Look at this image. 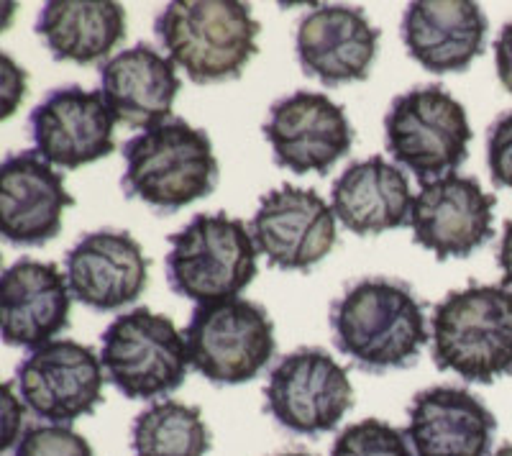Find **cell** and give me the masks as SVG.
Segmentation results:
<instances>
[{
	"label": "cell",
	"instance_id": "obj_1",
	"mask_svg": "<svg viewBox=\"0 0 512 456\" xmlns=\"http://www.w3.org/2000/svg\"><path fill=\"white\" fill-rule=\"evenodd\" d=\"M336 349L364 372H390L418 362L431 334L413 287L392 277H364L331 305Z\"/></svg>",
	"mask_w": 512,
	"mask_h": 456
},
{
	"label": "cell",
	"instance_id": "obj_16",
	"mask_svg": "<svg viewBox=\"0 0 512 456\" xmlns=\"http://www.w3.org/2000/svg\"><path fill=\"white\" fill-rule=\"evenodd\" d=\"M64 275L72 298L98 313H111L131 305L144 293L149 259L128 231L103 228L85 234L67 252Z\"/></svg>",
	"mask_w": 512,
	"mask_h": 456
},
{
	"label": "cell",
	"instance_id": "obj_33",
	"mask_svg": "<svg viewBox=\"0 0 512 456\" xmlns=\"http://www.w3.org/2000/svg\"><path fill=\"white\" fill-rule=\"evenodd\" d=\"M274 456H315V454H308V451H282V454H274Z\"/></svg>",
	"mask_w": 512,
	"mask_h": 456
},
{
	"label": "cell",
	"instance_id": "obj_3",
	"mask_svg": "<svg viewBox=\"0 0 512 456\" xmlns=\"http://www.w3.org/2000/svg\"><path fill=\"white\" fill-rule=\"evenodd\" d=\"M431 357L441 372L466 382L512 375V290L469 285L448 293L433 308Z\"/></svg>",
	"mask_w": 512,
	"mask_h": 456
},
{
	"label": "cell",
	"instance_id": "obj_9",
	"mask_svg": "<svg viewBox=\"0 0 512 456\" xmlns=\"http://www.w3.org/2000/svg\"><path fill=\"white\" fill-rule=\"evenodd\" d=\"M267 410L297 436H320L344 421L354 408V385L336 359L323 349H297L269 372Z\"/></svg>",
	"mask_w": 512,
	"mask_h": 456
},
{
	"label": "cell",
	"instance_id": "obj_18",
	"mask_svg": "<svg viewBox=\"0 0 512 456\" xmlns=\"http://www.w3.org/2000/svg\"><path fill=\"white\" fill-rule=\"evenodd\" d=\"M72 290L57 264L18 259L0 277V331L8 346L39 349L70 326Z\"/></svg>",
	"mask_w": 512,
	"mask_h": 456
},
{
	"label": "cell",
	"instance_id": "obj_11",
	"mask_svg": "<svg viewBox=\"0 0 512 456\" xmlns=\"http://www.w3.org/2000/svg\"><path fill=\"white\" fill-rule=\"evenodd\" d=\"M264 136L277 167L295 175H326L354 144V129L344 108L328 95L310 90H297L272 103Z\"/></svg>",
	"mask_w": 512,
	"mask_h": 456
},
{
	"label": "cell",
	"instance_id": "obj_29",
	"mask_svg": "<svg viewBox=\"0 0 512 456\" xmlns=\"http://www.w3.org/2000/svg\"><path fill=\"white\" fill-rule=\"evenodd\" d=\"M3 418H6V426H3V449H13L16 441L21 439V421H24V400L13 395V385L8 382L6 395H3Z\"/></svg>",
	"mask_w": 512,
	"mask_h": 456
},
{
	"label": "cell",
	"instance_id": "obj_19",
	"mask_svg": "<svg viewBox=\"0 0 512 456\" xmlns=\"http://www.w3.org/2000/svg\"><path fill=\"white\" fill-rule=\"evenodd\" d=\"M405 433L415 456H489L497 421L474 392L436 385L413 398Z\"/></svg>",
	"mask_w": 512,
	"mask_h": 456
},
{
	"label": "cell",
	"instance_id": "obj_21",
	"mask_svg": "<svg viewBox=\"0 0 512 456\" xmlns=\"http://www.w3.org/2000/svg\"><path fill=\"white\" fill-rule=\"evenodd\" d=\"M175 62L149 44L123 49L100 65V93L128 129H149L172 116L180 93Z\"/></svg>",
	"mask_w": 512,
	"mask_h": 456
},
{
	"label": "cell",
	"instance_id": "obj_28",
	"mask_svg": "<svg viewBox=\"0 0 512 456\" xmlns=\"http://www.w3.org/2000/svg\"><path fill=\"white\" fill-rule=\"evenodd\" d=\"M3 70H0V95H3V118L13 116L16 106L26 95V72L16 67L8 54H3Z\"/></svg>",
	"mask_w": 512,
	"mask_h": 456
},
{
	"label": "cell",
	"instance_id": "obj_6",
	"mask_svg": "<svg viewBox=\"0 0 512 456\" xmlns=\"http://www.w3.org/2000/svg\"><path fill=\"white\" fill-rule=\"evenodd\" d=\"M105 380L128 400H157L180 390L190 369L185 336L149 308L118 316L100 336Z\"/></svg>",
	"mask_w": 512,
	"mask_h": 456
},
{
	"label": "cell",
	"instance_id": "obj_14",
	"mask_svg": "<svg viewBox=\"0 0 512 456\" xmlns=\"http://www.w3.org/2000/svg\"><path fill=\"white\" fill-rule=\"evenodd\" d=\"M116 123L100 90L64 85L31 111L29 131L41 159L62 170H80L113 152Z\"/></svg>",
	"mask_w": 512,
	"mask_h": 456
},
{
	"label": "cell",
	"instance_id": "obj_26",
	"mask_svg": "<svg viewBox=\"0 0 512 456\" xmlns=\"http://www.w3.org/2000/svg\"><path fill=\"white\" fill-rule=\"evenodd\" d=\"M11 456H95V451L75 428L44 423V426L26 428L13 446Z\"/></svg>",
	"mask_w": 512,
	"mask_h": 456
},
{
	"label": "cell",
	"instance_id": "obj_8",
	"mask_svg": "<svg viewBox=\"0 0 512 456\" xmlns=\"http://www.w3.org/2000/svg\"><path fill=\"white\" fill-rule=\"evenodd\" d=\"M190 367L213 385H244L272 362L274 323L259 303L244 298L198 305L185 328Z\"/></svg>",
	"mask_w": 512,
	"mask_h": 456
},
{
	"label": "cell",
	"instance_id": "obj_17",
	"mask_svg": "<svg viewBox=\"0 0 512 456\" xmlns=\"http://www.w3.org/2000/svg\"><path fill=\"white\" fill-rule=\"evenodd\" d=\"M75 205L59 172L36 149L8 154L0 167V231L16 246L57 239L64 211Z\"/></svg>",
	"mask_w": 512,
	"mask_h": 456
},
{
	"label": "cell",
	"instance_id": "obj_31",
	"mask_svg": "<svg viewBox=\"0 0 512 456\" xmlns=\"http://www.w3.org/2000/svg\"><path fill=\"white\" fill-rule=\"evenodd\" d=\"M497 262H500V269H502V287L512 290V221H507L505 228H502Z\"/></svg>",
	"mask_w": 512,
	"mask_h": 456
},
{
	"label": "cell",
	"instance_id": "obj_27",
	"mask_svg": "<svg viewBox=\"0 0 512 456\" xmlns=\"http://www.w3.org/2000/svg\"><path fill=\"white\" fill-rule=\"evenodd\" d=\"M487 164L497 188H505L512 193V111L502 113L489 126Z\"/></svg>",
	"mask_w": 512,
	"mask_h": 456
},
{
	"label": "cell",
	"instance_id": "obj_13",
	"mask_svg": "<svg viewBox=\"0 0 512 456\" xmlns=\"http://www.w3.org/2000/svg\"><path fill=\"white\" fill-rule=\"evenodd\" d=\"M495 205V195L484 193L474 177L454 172L425 182L410 213L415 244L431 252L438 262L469 257L495 234Z\"/></svg>",
	"mask_w": 512,
	"mask_h": 456
},
{
	"label": "cell",
	"instance_id": "obj_32",
	"mask_svg": "<svg viewBox=\"0 0 512 456\" xmlns=\"http://www.w3.org/2000/svg\"><path fill=\"white\" fill-rule=\"evenodd\" d=\"M492 456H512V444H505V446H500V449L495 451V454Z\"/></svg>",
	"mask_w": 512,
	"mask_h": 456
},
{
	"label": "cell",
	"instance_id": "obj_4",
	"mask_svg": "<svg viewBox=\"0 0 512 456\" xmlns=\"http://www.w3.org/2000/svg\"><path fill=\"white\" fill-rule=\"evenodd\" d=\"M169 59L198 85L241 77L259 47V21L239 0H175L154 21Z\"/></svg>",
	"mask_w": 512,
	"mask_h": 456
},
{
	"label": "cell",
	"instance_id": "obj_24",
	"mask_svg": "<svg viewBox=\"0 0 512 456\" xmlns=\"http://www.w3.org/2000/svg\"><path fill=\"white\" fill-rule=\"evenodd\" d=\"M213 444L198 405L162 400L139 413L131 426L134 456H205Z\"/></svg>",
	"mask_w": 512,
	"mask_h": 456
},
{
	"label": "cell",
	"instance_id": "obj_2",
	"mask_svg": "<svg viewBox=\"0 0 512 456\" xmlns=\"http://www.w3.org/2000/svg\"><path fill=\"white\" fill-rule=\"evenodd\" d=\"M123 159L121 188L126 198L162 213H175L208 198L218 185L213 141L182 118H167L131 136L123 144Z\"/></svg>",
	"mask_w": 512,
	"mask_h": 456
},
{
	"label": "cell",
	"instance_id": "obj_5",
	"mask_svg": "<svg viewBox=\"0 0 512 456\" xmlns=\"http://www.w3.org/2000/svg\"><path fill=\"white\" fill-rule=\"evenodd\" d=\"M256 244L251 228L226 213H198L169 236L164 257L172 293L198 305L239 298L256 277Z\"/></svg>",
	"mask_w": 512,
	"mask_h": 456
},
{
	"label": "cell",
	"instance_id": "obj_22",
	"mask_svg": "<svg viewBox=\"0 0 512 456\" xmlns=\"http://www.w3.org/2000/svg\"><path fill=\"white\" fill-rule=\"evenodd\" d=\"M413 200L405 172L384 157L349 164L331 188L333 213L356 236L408 226Z\"/></svg>",
	"mask_w": 512,
	"mask_h": 456
},
{
	"label": "cell",
	"instance_id": "obj_10",
	"mask_svg": "<svg viewBox=\"0 0 512 456\" xmlns=\"http://www.w3.org/2000/svg\"><path fill=\"white\" fill-rule=\"evenodd\" d=\"M103 362L90 346L72 339L49 341L18 364V398L34 416L72 426L103 403Z\"/></svg>",
	"mask_w": 512,
	"mask_h": 456
},
{
	"label": "cell",
	"instance_id": "obj_23",
	"mask_svg": "<svg viewBox=\"0 0 512 456\" xmlns=\"http://www.w3.org/2000/svg\"><path fill=\"white\" fill-rule=\"evenodd\" d=\"M36 34L57 62L93 65L126 36V11L113 0H52L41 8Z\"/></svg>",
	"mask_w": 512,
	"mask_h": 456
},
{
	"label": "cell",
	"instance_id": "obj_20",
	"mask_svg": "<svg viewBox=\"0 0 512 456\" xmlns=\"http://www.w3.org/2000/svg\"><path fill=\"white\" fill-rule=\"evenodd\" d=\"M487 16L472 0H415L402 16L410 57L433 75L464 72L484 52Z\"/></svg>",
	"mask_w": 512,
	"mask_h": 456
},
{
	"label": "cell",
	"instance_id": "obj_12",
	"mask_svg": "<svg viewBox=\"0 0 512 456\" xmlns=\"http://www.w3.org/2000/svg\"><path fill=\"white\" fill-rule=\"evenodd\" d=\"M256 252L269 267L308 272L336 246V213L315 190L282 185L259 200L251 218Z\"/></svg>",
	"mask_w": 512,
	"mask_h": 456
},
{
	"label": "cell",
	"instance_id": "obj_30",
	"mask_svg": "<svg viewBox=\"0 0 512 456\" xmlns=\"http://www.w3.org/2000/svg\"><path fill=\"white\" fill-rule=\"evenodd\" d=\"M495 65L502 88L512 95V21L502 26L495 41Z\"/></svg>",
	"mask_w": 512,
	"mask_h": 456
},
{
	"label": "cell",
	"instance_id": "obj_15",
	"mask_svg": "<svg viewBox=\"0 0 512 456\" xmlns=\"http://www.w3.org/2000/svg\"><path fill=\"white\" fill-rule=\"evenodd\" d=\"M295 52L305 75L328 88L367 80L379 52V29L359 6H320L297 24Z\"/></svg>",
	"mask_w": 512,
	"mask_h": 456
},
{
	"label": "cell",
	"instance_id": "obj_7",
	"mask_svg": "<svg viewBox=\"0 0 512 456\" xmlns=\"http://www.w3.org/2000/svg\"><path fill=\"white\" fill-rule=\"evenodd\" d=\"M387 152L420 185L454 175L469 154L472 126L464 106L441 85H423L392 100L384 116Z\"/></svg>",
	"mask_w": 512,
	"mask_h": 456
},
{
	"label": "cell",
	"instance_id": "obj_25",
	"mask_svg": "<svg viewBox=\"0 0 512 456\" xmlns=\"http://www.w3.org/2000/svg\"><path fill=\"white\" fill-rule=\"evenodd\" d=\"M331 456H415V451L408 433L379 418H367L338 433Z\"/></svg>",
	"mask_w": 512,
	"mask_h": 456
}]
</instances>
